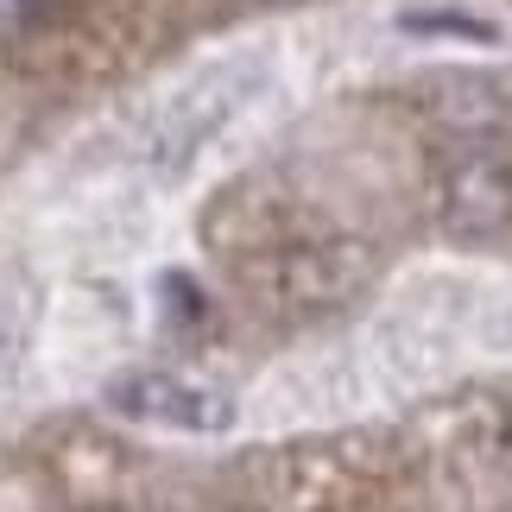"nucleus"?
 <instances>
[{
	"instance_id": "f257e3e1",
	"label": "nucleus",
	"mask_w": 512,
	"mask_h": 512,
	"mask_svg": "<svg viewBox=\"0 0 512 512\" xmlns=\"http://www.w3.org/2000/svg\"><path fill=\"white\" fill-rule=\"evenodd\" d=\"M102 405L121 424L171 430V437H228V430L241 424V405H234L222 386L184 380V373H165V367L114 373V380L102 386Z\"/></svg>"
},
{
	"instance_id": "f03ea898",
	"label": "nucleus",
	"mask_w": 512,
	"mask_h": 512,
	"mask_svg": "<svg viewBox=\"0 0 512 512\" xmlns=\"http://www.w3.org/2000/svg\"><path fill=\"white\" fill-rule=\"evenodd\" d=\"M443 215L456 234H500L512 222V165L506 159H462L443 184Z\"/></svg>"
},
{
	"instance_id": "7ed1b4c3",
	"label": "nucleus",
	"mask_w": 512,
	"mask_h": 512,
	"mask_svg": "<svg viewBox=\"0 0 512 512\" xmlns=\"http://www.w3.org/2000/svg\"><path fill=\"white\" fill-rule=\"evenodd\" d=\"M399 32H411V38H468V45H500L494 19L456 13V7H411V13H399Z\"/></svg>"
},
{
	"instance_id": "20e7f679",
	"label": "nucleus",
	"mask_w": 512,
	"mask_h": 512,
	"mask_svg": "<svg viewBox=\"0 0 512 512\" xmlns=\"http://www.w3.org/2000/svg\"><path fill=\"white\" fill-rule=\"evenodd\" d=\"M45 13V0H0V32H19Z\"/></svg>"
}]
</instances>
